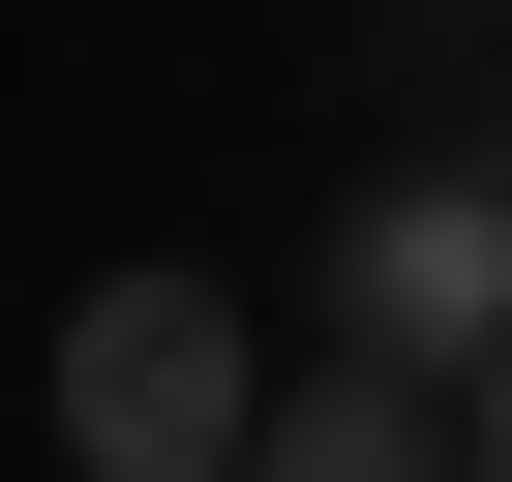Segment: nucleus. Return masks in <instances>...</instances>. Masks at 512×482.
<instances>
[{"label":"nucleus","instance_id":"4","mask_svg":"<svg viewBox=\"0 0 512 482\" xmlns=\"http://www.w3.org/2000/svg\"><path fill=\"white\" fill-rule=\"evenodd\" d=\"M482 452H512V332H482Z\"/></svg>","mask_w":512,"mask_h":482},{"label":"nucleus","instance_id":"1","mask_svg":"<svg viewBox=\"0 0 512 482\" xmlns=\"http://www.w3.org/2000/svg\"><path fill=\"white\" fill-rule=\"evenodd\" d=\"M61 452H91V482H241V452H272L241 302H211V272H91V302H61Z\"/></svg>","mask_w":512,"mask_h":482},{"label":"nucleus","instance_id":"3","mask_svg":"<svg viewBox=\"0 0 512 482\" xmlns=\"http://www.w3.org/2000/svg\"><path fill=\"white\" fill-rule=\"evenodd\" d=\"M422 452H482V392L332 302V362H272V482H422Z\"/></svg>","mask_w":512,"mask_h":482},{"label":"nucleus","instance_id":"2","mask_svg":"<svg viewBox=\"0 0 512 482\" xmlns=\"http://www.w3.org/2000/svg\"><path fill=\"white\" fill-rule=\"evenodd\" d=\"M332 302H362L392 362H452V392H482V332H512V181H392V211L332 241Z\"/></svg>","mask_w":512,"mask_h":482}]
</instances>
